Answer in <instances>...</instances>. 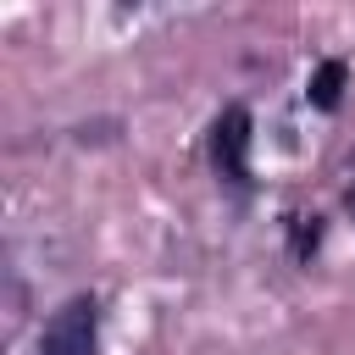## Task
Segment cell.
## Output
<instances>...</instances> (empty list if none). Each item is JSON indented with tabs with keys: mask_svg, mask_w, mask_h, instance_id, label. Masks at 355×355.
<instances>
[{
	"mask_svg": "<svg viewBox=\"0 0 355 355\" xmlns=\"http://www.w3.org/2000/svg\"><path fill=\"white\" fill-rule=\"evenodd\" d=\"M344 78H349V67H344V61H322V67H316V78H311V105L333 111V105H338V94H344Z\"/></svg>",
	"mask_w": 355,
	"mask_h": 355,
	"instance_id": "obj_3",
	"label": "cell"
},
{
	"mask_svg": "<svg viewBox=\"0 0 355 355\" xmlns=\"http://www.w3.org/2000/svg\"><path fill=\"white\" fill-rule=\"evenodd\" d=\"M100 349V305L94 294H72L39 333V355H94Z\"/></svg>",
	"mask_w": 355,
	"mask_h": 355,
	"instance_id": "obj_1",
	"label": "cell"
},
{
	"mask_svg": "<svg viewBox=\"0 0 355 355\" xmlns=\"http://www.w3.org/2000/svg\"><path fill=\"white\" fill-rule=\"evenodd\" d=\"M244 150H250V111H244V105H227V111L216 116L211 155H216V166H222L233 183H244V178H250V161H244Z\"/></svg>",
	"mask_w": 355,
	"mask_h": 355,
	"instance_id": "obj_2",
	"label": "cell"
}]
</instances>
